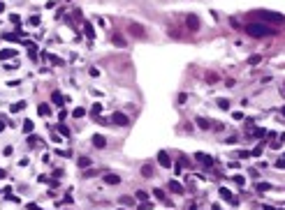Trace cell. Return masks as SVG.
Masks as SVG:
<instances>
[{
  "mask_svg": "<svg viewBox=\"0 0 285 210\" xmlns=\"http://www.w3.org/2000/svg\"><path fill=\"white\" fill-rule=\"evenodd\" d=\"M246 32L253 37H267V35H276L274 28L269 26H262V23H250V26H246Z\"/></svg>",
  "mask_w": 285,
  "mask_h": 210,
  "instance_id": "6da1fadb",
  "label": "cell"
},
{
  "mask_svg": "<svg viewBox=\"0 0 285 210\" xmlns=\"http://www.w3.org/2000/svg\"><path fill=\"white\" fill-rule=\"evenodd\" d=\"M253 14H257L262 21H278V23H283L285 21V16H280V14H274V12H253Z\"/></svg>",
  "mask_w": 285,
  "mask_h": 210,
  "instance_id": "7a4b0ae2",
  "label": "cell"
},
{
  "mask_svg": "<svg viewBox=\"0 0 285 210\" xmlns=\"http://www.w3.org/2000/svg\"><path fill=\"white\" fill-rule=\"evenodd\" d=\"M127 30H130L135 37H144V28L139 26V23H130V28H127Z\"/></svg>",
  "mask_w": 285,
  "mask_h": 210,
  "instance_id": "3957f363",
  "label": "cell"
},
{
  "mask_svg": "<svg viewBox=\"0 0 285 210\" xmlns=\"http://www.w3.org/2000/svg\"><path fill=\"white\" fill-rule=\"evenodd\" d=\"M111 120L116 122V125H121V127L127 125V116H123V113H114V116H111Z\"/></svg>",
  "mask_w": 285,
  "mask_h": 210,
  "instance_id": "277c9868",
  "label": "cell"
},
{
  "mask_svg": "<svg viewBox=\"0 0 285 210\" xmlns=\"http://www.w3.org/2000/svg\"><path fill=\"white\" fill-rule=\"evenodd\" d=\"M188 28L190 30H197V28H200V19H197L195 14H188Z\"/></svg>",
  "mask_w": 285,
  "mask_h": 210,
  "instance_id": "5b68a950",
  "label": "cell"
},
{
  "mask_svg": "<svg viewBox=\"0 0 285 210\" xmlns=\"http://www.w3.org/2000/svg\"><path fill=\"white\" fill-rule=\"evenodd\" d=\"M158 162L162 164V166H172V159H169L167 152H158Z\"/></svg>",
  "mask_w": 285,
  "mask_h": 210,
  "instance_id": "8992f818",
  "label": "cell"
},
{
  "mask_svg": "<svg viewBox=\"0 0 285 210\" xmlns=\"http://www.w3.org/2000/svg\"><path fill=\"white\" fill-rule=\"evenodd\" d=\"M104 180H107L109 185H118V183H121V178H118L116 173H107V176H104Z\"/></svg>",
  "mask_w": 285,
  "mask_h": 210,
  "instance_id": "52a82bcc",
  "label": "cell"
},
{
  "mask_svg": "<svg viewBox=\"0 0 285 210\" xmlns=\"http://www.w3.org/2000/svg\"><path fill=\"white\" fill-rule=\"evenodd\" d=\"M197 159H200L202 164H206V166H211V157H209V155H202V152H197Z\"/></svg>",
  "mask_w": 285,
  "mask_h": 210,
  "instance_id": "ba28073f",
  "label": "cell"
},
{
  "mask_svg": "<svg viewBox=\"0 0 285 210\" xmlns=\"http://www.w3.org/2000/svg\"><path fill=\"white\" fill-rule=\"evenodd\" d=\"M111 39H114V44H116V46H125V39H123L121 35H114Z\"/></svg>",
  "mask_w": 285,
  "mask_h": 210,
  "instance_id": "9c48e42d",
  "label": "cell"
},
{
  "mask_svg": "<svg viewBox=\"0 0 285 210\" xmlns=\"http://www.w3.org/2000/svg\"><path fill=\"white\" fill-rule=\"evenodd\" d=\"M220 194H222V196H225V199H227V201H230V203H237V199H234V196H232V194H230V192H227V189H220Z\"/></svg>",
  "mask_w": 285,
  "mask_h": 210,
  "instance_id": "30bf717a",
  "label": "cell"
},
{
  "mask_svg": "<svg viewBox=\"0 0 285 210\" xmlns=\"http://www.w3.org/2000/svg\"><path fill=\"white\" fill-rule=\"evenodd\" d=\"M169 189H172V192H176V194H181V192H183V187H181L179 183H169Z\"/></svg>",
  "mask_w": 285,
  "mask_h": 210,
  "instance_id": "8fae6325",
  "label": "cell"
},
{
  "mask_svg": "<svg viewBox=\"0 0 285 210\" xmlns=\"http://www.w3.org/2000/svg\"><path fill=\"white\" fill-rule=\"evenodd\" d=\"M93 143H95V148H104V139L102 136H93Z\"/></svg>",
  "mask_w": 285,
  "mask_h": 210,
  "instance_id": "7c38bea8",
  "label": "cell"
},
{
  "mask_svg": "<svg viewBox=\"0 0 285 210\" xmlns=\"http://www.w3.org/2000/svg\"><path fill=\"white\" fill-rule=\"evenodd\" d=\"M197 125H200L202 129H209V120H206V118H197Z\"/></svg>",
  "mask_w": 285,
  "mask_h": 210,
  "instance_id": "4fadbf2b",
  "label": "cell"
},
{
  "mask_svg": "<svg viewBox=\"0 0 285 210\" xmlns=\"http://www.w3.org/2000/svg\"><path fill=\"white\" fill-rule=\"evenodd\" d=\"M257 189H260V192H269L271 185H269V183H257Z\"/></svg>",
  "mask_w": 285,
  "mask_h": 210,
  "instance_id": "5bb4252c",
  "label": "cell"
},
{
  "mask_svg": "<svg viewBox=\"0 0 285 210\" xmlns=\"http://www.w3.org/2000/svg\"><path fill=\"white\" fill-rule=\"evenodd\" d=\"M260 60H262V58H260V56H250V58H248V65H257Z\"/></svg>",
  "mask_w": 285,
  "mask_h": 210,
  "instance_id": "9a60e30c",
  "label": "cell"
},
{
  "mask_svg": "<svg viewBox=\"0 0 285 210\" xmlns=\"http://www.w3.org/2000/svg\"><path fill=\"white\" fill-rule=\"evenodd\" d=\"M218 106H220V109H230V102H227V100H218Z\"/></svg>",
  "mask_w": 285,
  "mask_h": 210,
  "instance_id": "2e32d148",
  "label": "cell"
},
{
  "mask_svg": "<svg viewBox=\"0 0 285 210\" xmlns=\"http://www.w3.org/2000/svg\"><path fill=\"white\" fill-rule=\"evenodd\" d=\"M234 183H237V185H241V187H243V183H246V178H243V176H234Z\"/></svg>",
  "mask_w": 285,
  "mask_h": 210,
  "instance_id": "e0dca14e",
  "label": "cell"
},
{
  "mask_svg": "<svg viewBox=\"0 0 285 210\" xmlns=\"http://www.w3.org/2000/svg\"><path fill=\"white\" fill-rule=\"evenodd\" d=\"M274 166H276V168H285V159H276Z\"/></svg>",
  "mask_w": 285,
  "mask_h": 210,
  "instance_id": "ac0fdd59",
  "label": "cell"
},
{
  "mask_svg": "<svg viewBox=\"0 0 285 210\" xmlns=\"http://www.w3.org/2000/svg\"><path fill=\"white\" fill-rule=\"evenodd\" d=\"M153 194H155V196H158V199H162V201H165V192H162V189H155V192H153Z\"/></svg>",
  "mask_w": 285,
  "mask_h": 210,
  "instance_id": "d6986e66",
  "label": "cell"
},
{
  "mask_svg": "<svg viewBox=\"0 0 285 210\" xmlns=\"http://www.w3.org/2000/svg\"><path fill=\"white\" fill-rule=\"evenodd\" d=\"M142 171H144V176H151V173H153V168H151V166H144Z\"/></svg>",
  "mask_w": 285,
  "mask_h": 210,
  "instance_id": "ffe728a7",
  "label": "cell"
},
{
  "mask_svg": "<svg viewBox=\"0 0 285 210\" xmlns=\"http://www.w3.org/2000/svg\"><path fill=\"white\" fill-rule=\"evenodd\" d=\"M79 164H81V166H88V164H90V159H86V157H81V159H79Z\"/></svg>",
  "mask_w": 285,
  "mask_h": 210,
  "instance_id": "44dd1931",
  "label": "cell"
},
{
  "mask_svg": "<svg viewBox=\"0 0 285 210\" xmlns=\"http://www.w3.org/2000/svg\"><path fill=\"white\" fill-rule=\"evenodd\" d=\"M213 210H220V205H213Z\"/></svg>",
  "mask_w": 285,
  "mask_h": 210,
  "instance_id": "7402d4cb",
  "label": "cell"
},
{
  "mask_svg": "<svg viewBox=\"0 0 285 210\" xmlns=\"http://www.w3.org/2000/svg\"><path fill=\"white\" fill-rule=\"evenodd\" d=\"M188 210H197V208H195V205H190V208H188Z\"/></svg>",
  "mask_w": 285,
  "mask_h": 210,
  "instance_id": "603a6c76",
  "label": "cell"
},
{
  "mask_svg": "<svg viewBox=\"0 0 285 210\" xmlns=\"http://www.w3.org/2000/svg\"><path fill=\"white\" fill-rule=\"evenodd\" d=\"M280 113H283V116H285V106H283V109H280Z\"/></svg>",
  "mask_w": 285,
  "mask_h": 210,
  "instance_id": "cb8c5ba5",
  "label": "cell"
},
{
  "mask_svg": "<svg viewBox=\"0 0 285 210\" xmlns=\"http://www.w3.org/2000/svg\"><path fill=\"white\" fill-rule=\"evenodd\" d=\"M283 159H285V155H283Z\"/></svg>",
  "mask_w": 285,
  "mask_h": 210,
  "instance_id": "d4e9b609",
  "label": "cell"
}]
</instances>
